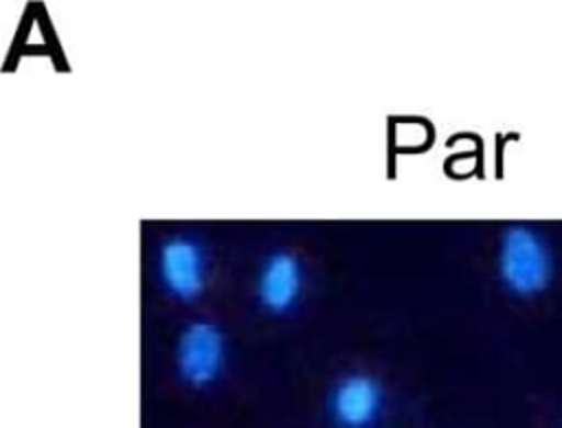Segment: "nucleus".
Segmentation results:
<instances>
[{"label": "nucleus", "mask_w": 562, "mask_h": 428, "mask_svg": "<svg viewBox=\"0 0 562 428\" xmlns=\"http://www.w3.org/2000/svg\"><path fill=\"white\" fill-rule=\"evenodd\" d=\"M158 274L171 296L180 301L200 296L206 285V259L200 244L184 235L162 241L158 250Z\"/></svg>", "instance_id": "obj_3"}, {"label": "nucleus", "mask_w": 562, "mask_h": 428, "mask_svg": "<svg viewBox=\"0 0 562 428\" xmlns=\"http://www.w3.org/2000/svg\"><path fill=\"white\" fill-rule=\"evenodd\" d=\"M331 415L342 428H369L382 408V386L369 373H349L331 391Z\"/></svg>", "instance_id": "obj_4"}, {"label": "nucleus", "mask_w": 562, "mask_h": 428, "mask_svg": "<svg viewBox=\"0 0 562 428\" xmlns=\"http://www.w3.org/2000/svg\"><path fill=\"white\" fill-rule=\"evenodd\" d=\"M226 360V340L211 320L189 323L176 345L178 375L191 386H209L217 380Z\"/></svg>", "instance_id": "obj_2"}, {"label": "nucleus", "mask_w": 562, "mask_h": 428, "mask_svg": "<svg viewBox=\"0 0 562 428\" xmlns=\"http://www.w3.org/2000/svg\"><path fill=\"white\" fill-rule=\"evenodd\" d=\"M553 272V259L544 239L529 226L505 228L498 244V277L518 296L544 290Z\"/></svg>", "instance_id": "obj_1"}, {"label": "nucleus", "mask_w": 562, "mask_h": 428, "mask_svg": "<svg viewBox=\"0 0 562 428\" xmlns=\"http://www.w3.org/2000/svg\"><path fill=\"white\" fill-rule=\"evenodd\" d=\"M303 288L301 261L288 250L270 252L257 277V299L263 309L281 314L288 312Z\"/></svg>", "instance_id": "obj_5"}]
</instances>
